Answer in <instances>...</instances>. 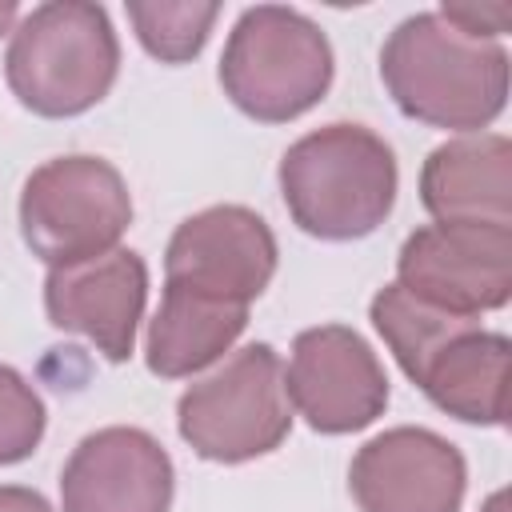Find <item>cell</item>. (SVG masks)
I'll return each instance as SVG.
<instances>
[{
  "instance_id": "1",
  "label": "cell",
  "mask_w": 512,
  "mask_h": 512,
  "mask_svg": "<svg viewBox=\"0 0 512 512\" xmlns=\"http://www.w3.org/2000/svg\"><path fill=\"white\" fill-rule=\"evenodd\" d=\"M380 80L408 120L468 136L508 104V48L460 32L440 12H416L388 32Z\"/></svg>"
},
{
  "instance_id": "2",
  "label": "cell",
  "mask_w": 512,
  "mask_h": 512,
  "mask_svg": "<svg viewBox=\"0 0 512 512\" xmlns=\"http://www.w3.org/2000/svg\"><path fill=\"white\" fill-rule=\"evenodd\" d=\"M292 224L316 240L372 236L396 204V152L364 124H324L300 136L276 168Z\"/></svg>"
},
{
  "instance_id": "3",
  "label": "cell",
  "mask_w": 512,
  "mask_h": 512,
  "mask_svg": "<svg viewBox=\"0 0 512 512\" xmlns=\"http://www.w3.org/2000/svg\"><path fill=\"white\" fill-rule=\"evenodd\" d=\"M120 72V40L92 0L36 4L12 28L4 52V80L12 96L48 120L80 116L96 108Z\"/></svg>"
},
{
  "instance_id": "4",
  "label": "cell",
  "mask_w": 512,
  "mask_h": 512,
  "mask_svg": "<svg viewBox=\"0 0 512 512\" xmlns=\"http://www.w3.org/2000/svg\"><path fill=\"white\" fill-rule=\"evenodd\" d=\"M332 44L324 28L284 4L244 8L220 52L224 96L260 124H288L332 88Z\"/></svg>"
},
{
  "instance_id": "5",
  "label": "cell",
  "mask_w": 512,
  "mask_h": 512,
  "mask_svg": "<svg viewBox=\"0 0 512 512\" xmlns=\"http://www.w3.org/2000/svg\"><path fill=\"white\" fill-rule=\"evenodd\" d=\"M184 444L212 464H244L276 452L292 432L284 364L272 344H248L192 380L176 400Z\"/></svg>"
},
{
  "instance_id": "6",
  "label": "cell",
  "mask_w": 512,
  "mask_h": 512,
  "mask_svg": "<svg viewBox=\"0 0 512 512\" xmlns=\"http://www.w3.org/2000/svg\"><path fill=\"white\" fill-rule=\"evenodd\" d=\"M132 224V196L124 176L104 156L44 160L20 192V236L48 268L92 260L120 248Z\"/></svg>"
},
{
  "instance_id": "7",
  "label": "cell",
  "mask_w": 512,
  "mask_h": 512,
  "mask_svg": "<svg viewBox=\"0 0 512 512\" xmlns=\"http://www.w3.org/2000/svg\"><path fill=\"white\" fill-rule=\"evenodd\" d=\"M284 392L312 432L348 436L384 416L388 372L356 328L316 324L292 340Z\"/></svg>"
},
{
  "instance_id": "8",
  "label": "cell",
  "mask_w": 512,
  "mask_h": 512,
  "mask_svg": "<svg viewBox=\"0 0 512 512\" xmlns=\"http://www.w3.org/2000/svg\"><path fill=\"white\" fill-rule=\"evenodd\" d=\"M396 284L456 316L496 312L512 296V228L424 224L400 244Z\"/></svg>"
},
{
  "instance_id": "9",
  "label": "cell",
  "mask_w": 512,
  "mask_h": 512,
  "mask_svg": "<svg viewBox=\"0 0 512 512\" xmlns=\"http://www.w3.org/2000/svg\"><path fill=\"white\" fill-rule=\"evenodd\" d=\"M276 236L244 204H212L176 224L164 248V284L252 304L276 276Z\"/></svg>"
},
{
  "instance_id": "10",
  "label": "cell",
  "mask_w": 512,
  "mask_h": 512,
  "mask_svg": "<svg viewBox=\"0 0 512 512\" xmlns=\"http://www.w3.org/2000/svg\"><path fill=\"white\" fill-rule=\"evenodd\" d=\"M348 488L360 512H460L468 464L432 428H388L356 448Z\"/></svg>"
},
{
  "instance_id": "11",
  "label": "cell",
  "mask_w": 512,
  "mask_h": 512,
  "mask_svg": "<svg viewBox=\"0 0 512 512\" xmlns=\"http://www.w3.org/2000/svg\"><path fill=\"white\" fill-rule=\"evenodd\" d=\"M148 300V264L132 248H112L92 260L48 268L44 312L60 332H76L96 344L112 364H124L136 348V328Z\"/></svg>"
},
{
  "instance_id": "12",
  "label": "cell",
  "mask_w": 512,
  "mask_h": 512,
  "mask_svg": "<svg viewBox=\"0 0 512 512\" xmlns=\"http://www.w3.org/2000/svg\"><path fill=\"white\" fill-rule=\"evenodd\" d=\"M176 472L164 444L128 424L88 432L60 472L64 512H168Z\"/></svg>"
},
{
  "instance_id": "13",
  "label": "cell",
  "mask_w": 512,
  "mask_h": 512,
  "mask_svg": "<svg viewBox=\"0 0 512 512\" xmlns=\"http://www.w3.org/2000/svg\"><path fill=\"white\" fill-rule=\"evenodd\" d=\"M420 204L436 224L512 228V144L500 132H468L428 152Z\"/></svg>"
},
{
  "instance_id": "14",
  "label": "cell",
  "mask_w": 512,
  "mask_h": 512,
  "mask_svg": "<svg viewBox=\"0 0 512 512\" xmlns=\"http://www.w3.org/2000/svg\"><path fill=\"white\" fill-rule=\"evenodd\" d=\"M248 328V304L204 296L180 284H164L160 308L148 320L144 364L160 380H184L216 364Z\"/></svg>"
},
{
  "instance_id": "15",
  "label": "cell",
  "mask_w": 512,
  "mask_h": 512,
  "mask_svg": "<svg viewBox=\"0 0 512 512\" xmlns=\"http://www.w3.org/2000/svg\"><path fill=\"white\" fill-rule=\"evenodd\" d=\"M508 356L512 344L504 332L472 328L440 348V356L424 368L416 388L448 416L464 424H492L508 420Z\"/></svg>"
},
{
  "instance_id": "16",
  "label": "cell",
  "mask_w": 512,
  "mask_h": 512,
  "mask_svg": "<svg viewBox=\"0 0 512 512\" xmlns=\"http://www.w3.org/2000/svg\"><path fill=\"white\" fill-rule=\"evenodd\" d=\"M372 328L380 332V340L388 344V352L396 356V364L404 368V376L416 384L424 376V368L440 356L444 344H452L456 336L480 328V316H456L444 312L420 296H412L408 288H400L396 280L384 284L372 304H368Z\"/></svg>"
},
{
  "instance_id": "17",
  "label": "cell",
  "mask_w": 512,
  "mask_h": 512,
  "mask_svg": "<svg viewBox=\"0 0 512 512\" xmlns=\"http://www.w3.org/2000/svg\"><path fill=\"white\" fill-rule=\"evenodd\" d=\"M136 40L148 56L160 64H188L208 44V32L220 16V4H196V0H128L124 4Z\"/></svg>"
},
{
  "instance_id": "18",
  "label": "cell",
  "mask_w": 512,
  "mask_h": 512,
  "mask_svg": "<svg viewBox=\"0 0 512 512\" xmlns=\"http://www.w3.org/2000/svg\"><path fill=\"white\" fill-rule=\"evenodd\" d=\"M44 400L8 364H0V468L28 460L44 440Z\"/></svg>"
},
{
  "instance_id": "19",
  "label": "cell",
  "mask_w": 512,
  "mask_h": 512,
  "mask_svg": "<svg viewBox=\"0 0 512 512\" xmlns=\"http://www.w3.org/2000/svg\"><path fill=\"white\" fill-rule=\"evenodd\" d=\"M436 12L476 40H496L512 24V4H444Z\"/></svg>"
},
{
  "instance_id": "20",
  "label": "cell",
  "mask_w": 512,
  "mask_h": 512,
  "mask_svg": "<svg viewBox=\"0 0 512 512\" xmlns=\"http://www.w3.org/2000/svg\"><path fill=\"white\" fill-rule=\"evenodd\" d=\"M0 512H56L36 488L24 484H0Z\"/></svg>"
},
{
  "instance_id": "21",
  "label": "cell",
  "mask_w": 512,
  "mask_h": 512,
  "mask_svg": "<svg viewBox=\"0 0 512 512\" xmlns=\"http://www.w3.org/2000/svg\"><path fill=\"white\" fill-rule=\"evenodd\" d=\"M16 16H20V4H16V0H0V36L12 32Z\"/></svg>"
},
{
  "instance_id": "22",
  "label": "cell",
  "mask_w": 512,
  "mask_h": 512,
  "mask_svg": "<svg viewBox=\"0 0 512 512\" xmlns=\"http://www.w3.org/2000/svg\"><path fill=\"white\" fill-rule=\"evenodd\" d=\"M480 512H508V496H504V492H492L488 504H484Z\"/></svg>"
}]
</instances>
